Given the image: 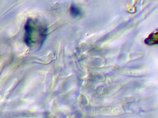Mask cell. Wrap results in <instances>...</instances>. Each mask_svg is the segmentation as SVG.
I'll use <instances>...</instances> for the list:
<instances>
[{
  "mask_svg": "<svg viewBox=\"0 0 158 118\" xmlns=\"http://www.w3.org/2000/svg\"><path fill=\"white\" fill-rule=\"evenodd\" d=\"M24 41L31 48H39L46 40L48 29L45 25L37 19H27L25 26Z\"/></svg>",
  "mask_w": 158,
  "mask_h": 118,
  "instance_id": "6da1fadb",
  "label": "cell"
},
{
  "mask_svg": "<svg viewBox=\"0 0 158 118\" xmlns=\"http://www.w3.org/2000/svg\"><path fill=\"white\" fill-rule=\"evenodd\" d=\"M145 42L148 45H154L157 44V32L152 33L146 40Z\"/></svg>",
  "mask_w": 158,
  "mask_h": 118,
  "instance_id": "7a4b0ae2",
  "label": "cell"
},
{
  "mask_svg": "<svg viewBox=\"0 0 158 118\" xmlns=\"http://www.w3.org/2000/svg\"><path fill=\"white\" fill-rule=\"evenodd\" d=\"M70 12H71V15L74 17H77L81 14V12L79 8L74 5H73L71 6L70 8Z\"/></svg>",
  "mask_w": 158,
  "mask_h": 118,
  "instance_id": "3957f363",
  "label": "cell"
}]
</instances>
